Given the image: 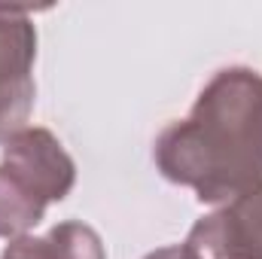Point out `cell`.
Returning a JSON list of instances; mask_svg holds the SVG:
<instances>
[{
  "label": "cell",
  "instance_id": "6da1fadb",
  "mask_svg": "<svg viewBox=\"0 0 262 259\" xmlns=\"http://www.w3.org/2000/svg\"><path fill=\"white\" fill-rule=\"evenodd\" d=\"M165 180L198 201H229L262 180V73L223 67L210 76L192 113L171 122L152 146Z\"/></svg>",
  "mask_w": 262,
  "mask_h": 259
},
{
  "label": "cell",
  "instance_id": "7a4b0ae2",
  "mask_svg": "<svg viewBox=\"0 0 262 259\" xmlns=\"http://www.w3.org/2000/svg\"><path fill=\"white\" fill-rule=\"evenodd\" d=\"M76 165L49 128H21L3 143L0 162V238H21L52 201L70 195Z\"/></svg>",
  "mask_w": 262,
  "mask_h": 259
},
{
  "label": "cell",
  "instance_id": "3957f363",
  "mask_svg": "<svg viewBox=\"0 0 262 259\" xmlns=\"http://www.w3.org/2000/svg\"><path fill=\"white\" fill-rule=\"evenodd\" d=\"M37 28L31 18V6L0 3V146L25 128L37 85Z\"/></svg>",
  "mask_w": 262,
  "mask_h": 259
},
{
  "label": "cell",
  "instance_id": "277c9868",
  "mask_svg": "<svg viewBox=\"0 0 262 259\" xmlns=\"http://www.w3.org/2000/svg\"><path fill=\"white\" fill-rule=\"evenodd\" d=\"M183 244L198 259H262V180L201 217Z\"/></svg>",
  "mask_w": 262,
  "mask_h": 259
},
{
  "label": "cell",
  "instance_id": "5b68a950",
  "mask_svg": "<svg viewBox=\"0 0 262 259\" xmlns=\"http://www.w3.org/2000/svg\"><path fill=\"white\" fill-rule=\"evenodd\" d=\"M58 247L64 250V259H107L104 253V244H101V235L79 223V220H67V223H58L52 232H49Z\"/></svg>",
  "mask_w": 262,
  "mask_h": 259
},
{
  "label": "cell",
  "instance_id": "8992f818",
  "mask_svg": "<svg viewBox=\"0 0 262 259\" xmlns=\"http://www.w3.org/2000/svg\"><path fill=\"white\" fill-rule=\"evenodd\" d=\"M0 259H64V250L58 247V241L52 235H46V238L21 235V238L9 241V247L0 253Z\"/></svg>",
  "mask_w": 262,
  "mask_h": 259
},
{
  "label": "cell",
  "instance_id": "52a82bcc",
  "mask_svg": "<svg viewBox=\"0 0 262 259\" xmlns=\"http://www.w3.org/2000/svg\"><path fill=\"white\" fill-rule=\"evenodd\" d=\"M143 259H198L186 244H174V247H159L152 253H146Z\"/></svg>",
  "mask_w": 262,
  "mask_h": 259
}]
</instances>
